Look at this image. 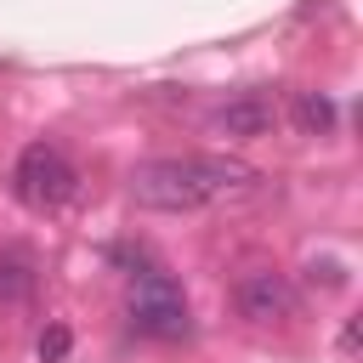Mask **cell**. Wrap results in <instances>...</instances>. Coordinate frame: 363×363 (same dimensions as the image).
<instances>
[{"mask_svg": "<svg viewBox=\"0 0 363 363\" xmlns=\"http://www.w3.org/2000/svg\"><path fill=\"white\" fill-rule=\"evenodd\" d=\"M255 187V170L244 159H221V153H182V159H142L130 170V204L142 210H204L221 199H238Z\"/></svg>", "mask_w": 363, "mask_h": 363, "instance_id": "6da1fadb", "label": "cell"}, {"mask_svg": "<svg viewBox=\"0 0 363 363\" xmlns=\"http://www.w3.org/2000/svg\"><path fill=\"white\" fill-rule=\"evenodd\" d=\"M125 312H130V329L147 335V340H187V335H193L187 295H182V284L164 278V272H142V278L130 284Z\"/></svg>", "mask_w": 363, "mask_h": 363, "instance_id": "7a4b0ae2", "label": "cell"}, {"mask_svg": "<svg viewBox=\"0 0 363 363\" xmlns=\"http://www.w3.org/2000/svg\"><path fill=\"white\" fill-rule=\"evenodd\" d=\"M74 164L57 142H28L11 164V193L28 204V210H62L74 199Z\"/></svg>", "mask_w": 363, "mask_h": 363, "instance_id": "3957f363", "label": "cell"}, {"mask_svg": "<svg viewBox=\"0 0 363 363\" xmlns=\"http://www.w3.org/2000/svg\"><path fill=\"white\" fill-rule=\"evenodd\" d=\"M233 301H238V312L250 323H284L295 312V289H289L284 272H244L238 289H233Z\"/></svg>", "mask_w": 363, "mask_h": 363, "instance_id": "277c9868", "label": "cell"}, {"mask_svg": "<svg viewBox=\"0 0 363 363\" xmlns=\"http://www.w3.org/2000/svg\"><path fill=\"white\" fill-rule=\"evenodd\" d=\"M272 96H261V91H244V96H227L216 113H210V130L216 136H267L272 130Z\"/></svg>", "mask_w": 363, "mask_h": 363, "instance_id": "5b68a950", "label": "cell"}, {"mask_svg": "<svg viewBox=\"0 0 363 363\" xmlns=\"http://www.w3.org/2000/svg\"><path fill=\"white\" fill-rule=\"evenodd\" d=\"M295 125H301L306 136H329V130H335V102H329L323 91H301V96H295Z\"/></svg>", "mask_w": 363, "mask_h": 363, "instance_id": "8992f818", "label": "cell"}, {"mask_svg": "<svg viewBox=\"0 0 363 363\" xmlns=\"http://www.w3.org/2000/svg\"><path fill=\"white\" fill-rule=\"evenodd\" d=\"M28 289H34V267H28V255H23V250L0 255V301H23Z\"/></svg>", "mask_w": 363, "mask_h": 363, "instance_id": "52a82bcc", "label": "cell"}, {"mask_svg": "<svg viewBox=\"0 0 363 363\" xmlns=\"http://www.w3.org/2000/svg\"><path fill=\"white\" fill-rule=\"evenodd\" d=\"M62 357H68V329L62 323L40 329V363H62Z\"/></svg>", "mask_w": 363, "mask_h": 363, "instance_id": "ba28073f", "label": "cell"}]
</instances>
